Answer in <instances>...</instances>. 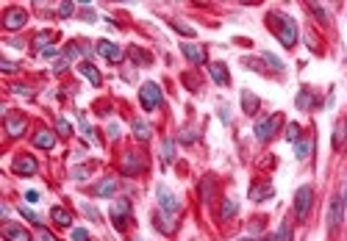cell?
<instances>
[{"label":"cell","mask_w":347,"mask_h":241,"mask_svg":"<svg viewBox=\"0 0 347 241\" xmlns=\"http://www.w3.org/2000/svg\"><path fill=\"white\" fill-rule=\"evenodd\" d=\"M50 39H53V36L50 34H39V36H36V39H34V47H36V50H47V45H50Z\"/></svg>","instance_id":"31"},{"label":"cell","mask_w":347,"mask_h":241,"mask_svg":"<svg viewBox=\"0 0 347 241\" xmlns=\"http://www.w3.org/2000/svg\"><path fill=\"white\" fill-rule=\"evenodd\" d=\"M145 167H147V161L139 158V152H128L123 161V175H139Z\"/></svg>","instance_id":"10"},{"label":"cell","mask_w":347,"mask_h":241,"mask_svg":"<svg viewBox=\"0 0 347 241\" xmlns=\"http://www.w3.org/2000/svg\"><path fill=\"white\" fill-rule=\"evenodd\" d=\"M156 197H158V205H161V211H167V213H178V211H181L178 197H175L172 191L167 189V186H158V189H156Z\"/></svg>","instance_id":"6"},{"label":"cell","mask_w":347,"mask_h":241,"mask_svg":"<svg viewBox=\"0 0 347 241\" xmlns=\"http://www.w3.org/2000/svg\"><path fill=\"white\" fill-rule=\"evenodd\" d=\"M172 216H175V213H167V211H161V213H156V216H153V224H156V227L161 230L164 235H169L175 227H178V219H172Z\"/></svg>","instance_id":"11"},{"label":"cell","mask_w":347,"mask_h":241,"mask_svg":"<svg viewBox=\"0 0 347 241\" xmlns=\"http://www.w3.org/2000/svg\"><path fill=\"white\" fill-rule=\"evenodd\" d=\"M25 23H28V14H25L23 9H9L6 17H3V28L6 31H17V28H23Z\"/></svg>","instance_id":"8"},{"label":"cell","mask_w":347,"mask_h":241,"mask_svg":"<svg viewBox=\"0 0 347 241\" xmlns=\"http://www.w3.org/2000/svg\"><path fill=\"white\" fill-rule=\"evenodd\" d=\"M73 241H89V233L84 227H75L73 230Z\"/></svg>","instance_id":"40"},{"label":"cell","mask_w":347,"mask_h":241,"mask_svg":"<svg viewBox=\"0 0 347 241\" xmlns=\"http://www.w3.org/2000/svg\"><path fill=\"white\" fill-rule=\"evenodd\" d=\"M84 213H86V216H92V219H95V222H97V211L89 205V202H84Z\"/></svg>","instance_id":"44"},{"label":"cell","mask_w":347,"mask_h":241,"mask_svg":"<svg viewBox=\"0 0 347 241\" xmlns=\"http://www.w3.org/2000/svg\"><path fill=\"white\" fill-rule=\"evenodd\" d=\"M242 108H245V114H256L261 108V100L253 92H242Z\"/></svg>","instance_id":"20"},{"label":"cell","mask_w":347,"mask_h":241,"mask_svg":"<svg viewBox=\"0 0 347 241\" xmlns=\"http://www.w3.org/2000/svg\"><path fill=\"white\" fill-rule=\"evenodd\" d=\"M134 241H145V238H134Z\"/></svg>","instance_id":"53"},{"label":"cell","mask_w":347,"mask_h":241,"mask_svg":"<svg viewBox=\"0 0 347 241\" xmlns=\"http://www.w3.org/2000/svg\"><path fill=\"white\" fill-rule=\"evenodd\" d=\"M64 58H67V61H78V58H81V47L78 45H70L67 50H64Z\"/></svg>","instance_id":"34"},{"label":"cell","mask_w":347,"mask_h":241,"mask_svg":"<svg viewBox=\"0 0 347 241\" xmlns=\"http://www.w3.org/2000/svg\"><path fill=\"white\" fill-rule=\"evenodd\" d=\"M36 238H39V241H56V235H53L50 230H45V227H42V230H39V235H36Z\"/></svg>","instance_id":"42"},{"label":"cell","mask_w":347,"mask_h":241,"mask_svg":"<svg viewBox=\"0 0 347 241\" xmlns=\"http://www.w3.org/2000/svg\"><path fill=\"white\" fill-rule=\"evenodd\" d=\"M78 69H81V75H84V78L89 81L92 86H100V81H103V78H100V72H97V69L92 67L89 61H81V64H78Z\"/></svg>","instance_id":"19"},{"label":"cell","mask_w":347,"mask_h":241,"mask_svg":"<svg viewBox=\"0 0 347 241\" xmlns=\"http://www.w3.org/2000/svg\"><path fill=\"white\" fill-rule=\"evenodd\" d=\"M311 202H314V189H311V186H300V189H297V194H295V216L300 219V222L308 216V208H311Z\"/></svg>","instance_id":"3"},{"label":"cell","mask_w":347,"mask_h":241,"mask_svg":"<svg viewBox=\"0 0 347 241\" xmlns=\"http://www.w3.org/2000/svg\"><path fill=\"white\" fill-rule=\"evenodd\" d=\"M42 56H45V58H53V56H56V47H47V50H42Z\"/></svg>","instance_id":"49"},{"label":"cell","mask_w":347,"mask_h":241,"mask_svg":"<svg viewBox=\"0 0 347 241\" xmlns=\"http://www.w3.org/2000/svg\"><path fill=\"white\" fill-rule=\"evenodd\" d=\"M56 128H59V133H62V136H70V133H73V125H70L67 119H59Z\"/></svg>","instance_id":"38"},{"label":"cell","mask_w":347,"mask_h":241,"mask_svg":"<svg viewBox=\"0 0 347 241\" xmlns=\"http://www.w3.org/2000/svg\"><path fill=\"white\" fill-rule=\"evenodd\" d=\"M308 150H311L308 141H297V144H295V155L300 158V161H306V158H308Z\"/></svg>","instance_id":"30"},{"label":"cell","mask_w":347,"mask_h":241,"mask_svg":"<svg viewBox=\"0 0 347 241\" xmlns=\"http://www.w3.org/2000/svg\"><path fill=\"white\" fill-rule=\"evenodd\" d=\"M278 128H280V117H278V114H275V117L261 119V122L256 125V139H258V141H269Z\"/></svg>","instance_id":"5"},{"label":"cell","mask_w":347,"mask_h":241,"mask_svg":"<svg viewBox=\"0 0 347 241\" xmlns=\"http://www.w3.org/2000/svg\"><path fill=\"white\" fill-rule=\"evenodd\" d=\"M311 100H314V97H311V92H308V89H303L300 95H297V108H303V111H308V106H311Z\"/></svg>","instance_id":"28"},{"label":"cell","mask_w":347,"mask_h":241,"mask_svg":"<svg viewBox=\"0 0 347 241\" xmlns=\"http://www.w3.org/2000/svg\"><path fill=\"white\" fill-rule=\"evenodd\" d=\"M6 130H9V136H23V130H25V119L23 117H6Z\"/></svg>","instance_id":"22"},{"label":"cell","mask_w":347,"mask_h":241,"mask_svg":"<svg viewBox=\"0 0 347 241\" xmlns=\"http://www.w3.org/2000/svg\"><path fill=\"white\" fill-rule=\"evenodd\" d=\"M264 61H267L269 67H275V69H283V61H280L278 56H272V53H264Z\"/></svg>","instance_id":"37"},{"label":"cell","mask_w":347,"mask_h":241,"mask_svg":"<svg viewBox=\"0 0 347 241\" xmlns=\"http://www.w3.org/2000/svg\"><path fill=\"white\" fill-rule=\"evenodd\" d=\"M73 178H75V180H84V178H86V169H81V167L73 169Z\"/></svg>","instance_id":"45"},{"label":"cell","mask_w":347,"mask_h":241,"mask_svg":"<svg viewBox=\"0 0 347 241\" xmlns=\"http://www.w3.org/2000/svg\"><path fill=\"white\" fill-rule=\"evenodd\" d=\"M25 200H28V202H36V200H39V194H36V191H25Z\"/></svg>","instance_id":"47"},{"label":"cell","mask_w":347,"mask_h":241,"mask_svg":"<svg viewBox=\"0 0 347 241\" xmlns=\"http://www.w3.org/2000/svg\"><path fill=\"white\" fill-rule=\"evenodd\" d=\"M97 53H100L103 58H108V61H123V47L120 45H114V42H100L97 45Z\"/></svg>","instance_id":"14"},{"label":"cell","mask_w":347,"mask_h":241,"mask_svg":"<svg viewBox=\"0 0 347 241\" xmlns=\"http://www.w3.org/2000/svg\"><path fill=\"white\" fill-rule=\"evenodd\" d=\"M200 194H203V202H208V200H211V194H214V180H203Z\"/></svg>","instance_id":"32"},{"label":"cell","mask_w":347,"mask_h":241,"mask_svg":"<svg viewBox=\"0 0 347 241\" xmlns=\"http://www.w3.org/2000/svg\"><path fill=\"white\" fill-rule=\"evenodd\" d=\"M269 25H275V34H278L280 45L283 47H295L297 42V23L286 14H269Z\"/></svg>","instance_id":"1"},{"label":"cell","mask_w":347,"mask_h":241,"mask_svg":"<svg viewBox=\"0 0 347 241\" xmlns=\"http://www.w3.org/2000/svg\"><path fill=\"white\" fill-rule=\"evenodd\" d=\"M250 197H253L256 202L267 200V197H272V186H253V189H250Z\"/></svg>","instance_id":"25"},{"label":"cell","mask_w":347,"mask_h":241,"mask_svg":"<svg viewBox=\"0 0 347 241\" xmlns=\"http://www.w3.org/2000/svg\"><path fill=\"white\" fill-rule=\"evenodd\" d=\"M131 58H134L139 67H147V64L153 61V56H150L147 50H142V47H131Z\"/></svg>","instance_id":"24"},{"label":"cell","mask_w":347,"mask_h":241,"mask_svg":"<svg viewBox=\"0 0 347 241\" xmlns=\"http://www.w3.org/2000/svg\"><path fill=\"white\" fill-rule=\"evenodd\" d=\"M239 241H253V238H250V235H245V238H239Z\"/></svg>","instance_id":"51"},{"label":"cell","mask_w":347,"mask_h":241,"mask_svg":"<svg viewBox=\"0 0 347 241\" xmlns=\"http://www.w3.org/2000/svg\"><path fill=\"white\" fill-rule=\"evenodd\" d=\"M3 238L6 241H31V233L23 227V224L9 222V224H3Z\"/></svg>","instance_id":"9"},{"label":"cell","mask_w":347,"mask_h":241,"mask_svg":"<svg viewBox=\"0 0 347 241\" xmlns=\"http://www.w3.org/2000/svg\"><path fill=\"white\" fill-rule=\"evenodd\" d=\"M3 72H17V67H14V61H3Z\"/></svg>","instance_id":"46"},{"label":"cell","mask_w":347,"mask_h":241,"mask_svg":"<svg viewBox=\"0 0 347 241\" xmlns=\"http://www.w3.org/2000/svg\"><path fill=\"white\" fill-rule=\"evenodd\" d=\"M14 172L23 175V178H34V175L39 172V164L31 155H20V158H14Z\"/></svg>","instance_id":"7"},{"label":"cell","mask_w":347,"mask_h":241,"mask_svg":"<svg viewBox=\"0 0 347 241\" xmlns=\"http://www.w3.org/2000/svg\"><path fill=\"white\" fill-rule=\"evenodd\" d=\"M34 147H39V150H53V147H56V133H53V130H36Z\"/></svg>","instance_id":"15"},{"label":"cell","mask_w":347,"mask_h":241,"mask_svg":"<svg viewBox=\"0 0 347 241\" xmlns=\"http://www.w3.org/2000/svg\"><path fill=\"white\" fill-rule=\"evenodd\" d=\"M181 50H184V56L189 58L192 64H203V61H206V50H203V47H197V45H192V42H184V45H181Z\"/></svg>","instance_id":"16"},{"label":"cell","mask_w":347,"mask_h":241,"mask_svg":"<svg viewBox=\"0 0 347 241\" xmlns=\"http://www.w3.org/2000/svg\"><path fill=\"white\" fill-rule=\"evenodd\" d=\"M108 136H111V139H120V125L117 122L108 125Z\"/></svg>","instance_id":"43"},{"label":"cell","mask_w":347,"mask_h":241,"mask_svg":"<svg viewBox=\"0 0 347 241\" xmlns=\"http://www.w3.org/2000/svg\"><path fill=\"white\" fill-rule=\"evenodd\" d=\"M131 128H134V136H136L139 141H147V139L153 136V128L145 122V119H134V125H131Z\"/></svg>","instance_id":"21"},{"label":"cell","mask_w":347,"mask_h":241,"mask_svg":"<svg viewBox=\"0 0 347 241\" xmlns=\"http://www.w3.org/2000/svg\"><path fill=\"white\" fill-rule=\"evenodd\" d=\"M164 95H161V86L156 84V81H147V84L139 86V103L145 111H156L158 106H161Z\"/></svg>","instance_id":"2"},{"label":"cell","mask_w":347,"mask_h":241,"mask_svg":"<svg viewBox=\"0 0 347 241\" xmlns=\"http://www.w3.org/2000/svg\"><path fill=\"white\" fill-rule=\"evenodd\" d=\"M50 219L59 224V227H70V224H73V213H70V211H64L62 205L50 208Z\"/></svg>","instance_id":"18"},{"label":"cell","mask_w":347,"mask_h":241,"mask_svg":"<svg viewBox=\"0 0 347 241\" xmlns=\"http://www.w3.org/2000/svg\"><path fill=\"white\" fill-rule=\"evenodd\" d=\"M308 9H311V12L317 14V17L322 20V23H325V20H328V14H325V9H322V6H317V3H311V6H308Z\"/></svg>","instance_id":"41"},{"label":"cell","mask_w":347,"mask_h":241,"mask_svg":"<svg viewBox=\"0 0 347 241\" xmlns=\"http://www.w3.org/2000/svg\"><path fill=\"white\" fill-rule=\"evenodd\" d=\"M175 141L172 139H167V141H164V147H161V158H164V164H169V161H172V155H175Z\"/></svg>","instance_id":"29"},{"label":"cell","mask_w":347,"mask_h":241,"mask_svg":"<svg viewBox=\"0 0 347 241\" xmlns=\"http://www.w3.org/2000/svg\"><path fill=\"white\" fill-rule=\"evenodd\" d=\"M286 141H295V144L300 141V125H297V122L286 125Z\"/></svg>","instance_id":"27"},{"label":"cell","mask_w":347,"mask_h":241,"mask_svg":"<svg viewBox=\"0 0 347 241\" xmlns=\"http://www.w3.org/2000/svg\"><path fill=\"white\" fill-rule=\"evenodd\" d=\"M344 205H347V202H344V197H341V194H336L333 200H330V211H328V224H330V227H336V224L341 222Z\"/></svg>","instance_id":"12"},{"label":"cell","mask_w":347,"mask_h":241,"mask_svg":"<svg viewBox=\"0 0 347 241\" xmlns=\"http://www.w3.org/2000/svg\"><path fill=\"white\" fill-rule=\"evenodd\" d=\"M344 136H347V128H344V125H339V128H336V133H333V147H341V144H344Z\"/></svg>","instance_id":"35"},{"label":"cell","mask_w":347,"mask_h":241,"mask_svg":"<svg viewBox=\"0 0 347 241\" xmlns=\"http://www.w3.org/2000/svg\"><path fill=\"white\" fill-rule=\"evenodd\" d=\"M236 211H239V202H236L234 197H228V200L222 202V208H219V216H222V219H234Z\"/></svg>","instance_id":"23"},{"label":"cell","mask_w":347,"mask_h":241,"mask_svg":"<svg viewBox=\"0 0 347 241\" xmlns=\"http://www.w3.org/2000/svg\"><path fill=\"white\" fill-rule=\"evenodd\" d=\"M219 119H222V122H230V114H228V111H225V106H222V108H219Z\"/></svg>","instance_id":"48"},{"label":"cell","mask_w":347,"mask_h":241,"mask_svg":"<svg viewBox=\"0 0 347 241\" xmlns=\"http://www.w3.org/2000/svg\"><path fill=\"white\" fill-rule=\"evenodd\" d=\"M20 213H23V216H25V219H28V222H34V224H42V219H39V216H36V213H34V211H28V208H20Z\"/></svg>","instance_id":"39"},{"label":"cell","mask_w":347,"mask_h":241,"mask_svg":"<svg viewBox=\"0 0 347 241\" xmlns=\"http://www.w3.org/2000/svg\"><path fill=\"white\" fill-rule=\"evenodd\" d=\"M264 241H272V235H269V238H264Z\"/></svg>","instance_id":"52"},{"label":"cell","mask_w":347,"mask_h":241,"mask_svg":"<svg viewBox=\"0 0 347 241\" xmlns=\"http://www.w3.org/2000/svg\"><path fill=\"white\" fill-rule=\"evenodd\" d=\"M208 72H211V78H214V84H217V86H228L230 84V72H228V67H225L222 61L208 64Z\"/></svg>","instance_id":"13"},{"label":"cell","mask_w":347,"mask_h":241,"mask_svg":"<svg viewBox=\"0 0 347 241\" xmlns=\"http://www.w3.org/2000/svg\"><path fill=\"white\" fill-rule=\"evenodd\" d=\"M128 219H131V202H128V200H117V202L111 205V222H114V227H117V230H125Z\"/></svg>","instance_id":"4"},{"label":"cell","mask_w":347,"mask_h":241,"mask_svg":"<svg viewBox=\"0 0 347 241\" xmlns=\"http://www.w3.org/2000/svg\"><path fill=\"white\" fill-rule=\"evenodd\" d=\"M73 12H75V6H73V3H62V6H59V17H62V20L73 17Z\"/></svg>","instance_id":"36"},{"label":"cell","mask_w":347,"mask_h":241,"mask_svg":"<svg viewBox=\"0 0 347 241\" xmlns=\"http://www.w3.org/2000/svg\"><path fill=\"white\" fill-rule=\"evenodd\" d=\"M172 25L175 31H178V34H184V36H195V28H189V25H184V23H178V20H172Z\"/></svg>","instance_id":"33"},{"label":"cell","mask_w":347,"mask_h":241,"mask_svg":"<svg viewBox=\"0 0 347 241\" xmlns=\"http://www.w3.org/2000/svg\"><path fill=\"white\" fill-rule=\"evenodd\" d=\"M14 92H17V95H25V97L31 95V89H25V86H14Z\"/></svg>","instance_id":"50"},{"label":"cell","mask_w":347,"mask_h":241,"mask_svg":"<svg viewBox=\"0 0 347 241\" xmlns=\"http://www.w3.org/2000/svg\"><path fill=\"white\" fill-rule=\"evenodd\" d=\"M344 202H347V194H344Z\"/></svg>","instance_id":"54"},{"label":"cell","mask_w":347,"mask_h":241,"mask_svg":"<svg viewBox=\"0 0 347 241\" xmlns=\"http://www.w3.org/2000/svg\"><path fill=\"white\" fill-rule=\"evenodd\" d=\"M114 191H117V178H111V175L103 178L100 183L95 186V197H111Z\"/></svg>","instance_id":"17"},{"label":"cell","mask_w":347,"mask_h":241,"mask_svg":"<svg viewBox=\"0 0 347 241\" xmlns=\"http://www.w3.org/2000/svg\"><path fill=\"white\" fill-rule=\"evenodd\" d=\"M272 241H292V224L289 222H283L278 227V233L272 235Z\"/></svg>","instance_id":"26"}]
</instances>
